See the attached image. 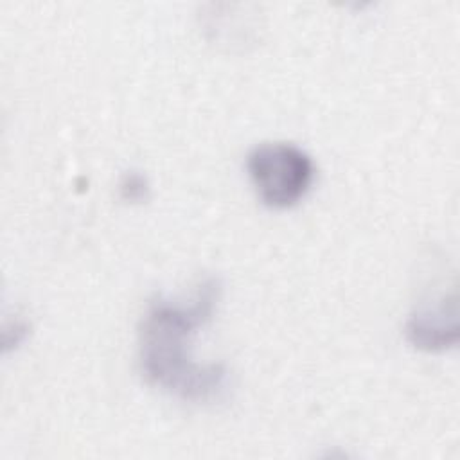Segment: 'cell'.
I'll use <instances>...</instances> for the list:
<instances>
[{"mask_svg":"<svg viewBox=\"0 0 460 460\" xmlns=\"http://www.w3.org/2000/svg\"><path fill=\"white\" fill-rule=\"evenodd\" d=\"M219 293V282L207 279L189 304L156 298L147 305L138 331V363L151 385L194 402L223 390L225 368L201 365L190 354L192 336L212 318Z\"/></svg>","mask_w":460,"mask_h":460,"instance_id":"cell-1","label":"cell"},{"mask_svg":"<svg viewBox=\"0 0 460 460\" xmlns=\"http://www.w3.org/2000/svg\"><path fill=\"white\" fill-rule=\"evenodd\" d=\"M250 180L259 199L270 208H289L298 203L314 180L311 156L286 142L257 146L246 160Z\"/></svg>","mask_w":460,"mask_h":460,"instance_id":"cell-2","label":"cell"},{"mask_svg":"<svg viewBox=\"0 0 460 460\" xmlns=\"http://www.w3.org/2000/svg\"><path fill=\"white\" fill-rule=\"evenodd\" d=\"M408 340L424 350H442L456 341V323L446 322V305L413 314L406 325Z\"/></svg>","mask_w":460,"mask_h":460,"instance_id":"cell-3","label":"cell"}]
</instances>
